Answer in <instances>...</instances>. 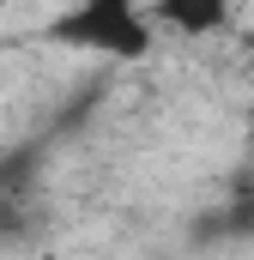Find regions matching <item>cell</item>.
<instances>
[{"mask_svg": "<svg viewBox=\"0 0 254 260\" xmlns=\"http://www.w3.org/2000/svg\"><path fill=\"white\" fill-rule=\"evenodd\" d=\"M49 37L67 43V49H97V55H115V61H139V55H151V12H139L127 0H85V6H67L49 24Z\"/></svg>", "mask_w": 254, "mask_h": 260, "instance_id": "obj_1", "label": "cell"}, {"mask_svg": "<svg viewBox=\"0 0 254 260\" xmlns=\"http://www.w3.org/2000/svg\"><path fill=\"white\" fill-rule=\"evenodd\" d=\"M157 18L176 24V30H218L224 24V6H182V0H170V6H157Z\"/></svg>", "mask_w": 254, "mask_h": 260, "instance_id": "obj_2", "label": "cell"}]
</instances>
